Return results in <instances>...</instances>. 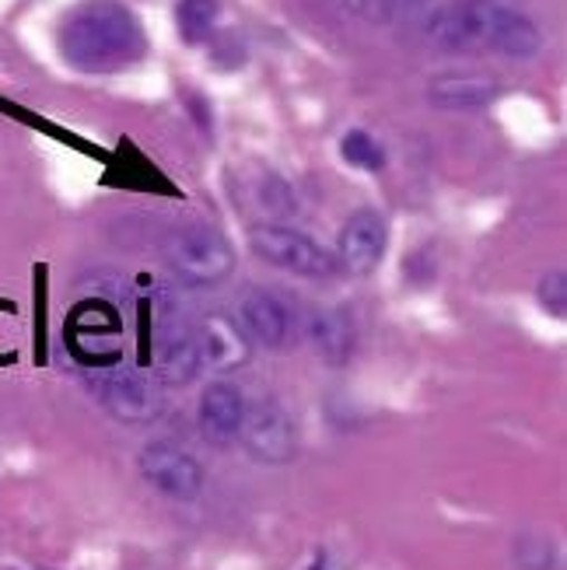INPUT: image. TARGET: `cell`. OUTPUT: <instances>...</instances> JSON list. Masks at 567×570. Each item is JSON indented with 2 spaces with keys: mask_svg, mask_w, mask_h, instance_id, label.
I'll return each mask as SVG.
<instances>
[{
  "mask_svg": "<svg viewBox=\"0 0 567 570\" xmlns=\"http://www.w3.org/2000/svg\"><path fill=\"white\" fill-rule=\"evenodd\" d=\"M57 46L74 70L113 73L147 53V36L123 0H85L60 21Z\"/></svg>",
  "mask_w": 567,
  "mask_h": 570,
  "instance_id": "cell-1",
  "label": "cell"
},
{
  "mask_svg": "<svg viewBox=\"0 0 567 570\" xmlns=\"http://www.w3.org/2000/svg\"><path fill=\"white\" fill-rule=\"evenodd\" d=\"M168 269L186 287H217L235 274L232 242L211 225H179L162 242Z\"/></svg>",
  "mask_w": 567,
  "mask_h": 570,
  "instance_id": "cell-2",
  "label": "cell"
},
{
  "mask_svg": "<svg viewBox=\"0 0 567 570\" xmlns=\"http://www.w3.org/2000/svg\"><path fill=\"white\" fill-rule=\"evenodd\" d=\"M250 249L256 259H263L266 266H277L291 277H309V281H330L340 274L336 256L319 245L312 235L281 225V220H266V225H256L250 232Z\"/></svg>",
  "mask_w": 567,
  "mask_h": 570,
  "instance_id": "cell-3",
  "label": "cell"
},
{
  "mask_svg": "<svg viewBox=\"0 0 567 570\" xmlns=\"http://www.w3.org/2000/svg\"><path fill=\"white\" fill-rule=\"evenodd\" d=\"M238 441L256 462H266V465H284L299 455V428H294L291 413L277 400L245 406Z\"/></svg>",
  "mask_w": 567,
  "mask_h": 570,
  "instance_id": "cell-4",
  "label": "cell"
},
{
  "mask_svg": "<svg viewBox=\"0 0 567 570\" xmlns=\"http://www.w3.org/2000/svg\"><path fill=\"white\" fill-rule=\"evenodd\" d=\"M140 476L172 501H193L204 490V465L176 441H151L137 455Z\"/></svg>",
  "mask_w": 567,
  "mask_h": 570,
  "instance_id": "cell-5",
  "label": "cell"
},
{
  "mask_svg": "<svg viewBox=\"0 0 567 570\" xmlns=\"http://www.w3.org/2000/svg\"><path fill=\"white\" fill-rule=\"evenodd\" d=\"M389 249V225L375 207H358L336 235V263L343 274L368 277L375 274Z\"/></svg>",
  "mask_w": 567,
  "mask_h": 570,
  "instance_id": "cell-6",
  "label": "cell"
},
{
  "mask_svg": "<svg viewBox=\"0 0 567 570\" xmlns=\"http://www.w3.org/2000/svg\"><path fill=\"white\" fill-rule=\"evenodd\" d=\"M98 400L102 406L123 420V424H151L162 416V392L151 379L137 375V371H109L102 367V382H98Z\"/></svg>",
  "mask_w": 567,
  "mask_h": 570,
  "instance_id": "cell-7",
  "label": "cell"
},
{
  "mask_svg": "<svg viewBox=\"0 0 567 570\" xmlns=\"http://www.w3.org/2000/svg\"><path fill=\"white\" fill-rule=\"evenodd\" d=\"M196 346H201L204 367H214V371H235L253 354V340L245 336V330L228 315H207L201 326H196Z\"/></svg>",
  "mask_w": 567,
  "mask_h": 570,
  "instance_id": "cell-8",
  "label": "cell"
},
{
  "mask_svg": "<svg viewBox=\"0 0 567 570\" xmlns=\"http://www.w3.org/2000/svg\"><path fill=\"white\" fill-rule=\"evenodd\" d=\"M539 42L544 39H539V29L529 14L487 4V21H483V46L487 49H498L501 57L529 60L539 53Z\"/></svg>",
  "mask_w": 567,
  "mask_h": 570,
  "instance_id": "cell-9",
  "label": "cell"
},
{
  "mask_svg": "<svg viewBox=\"0 0 567 570\" xmlns=\"http://www.w3.org/2000/svg\"><path fill=\"white\" fill-rule=\"evenodd\" d=\"M245 395L232 382H211L201 395V406H196V420H201V431L214 444H228L238 438L242 416H245Z\"/></svg>",
  "mask_w": 567,
  "mask_h": 570,
  "instance_id": "cell-10",
  "label": "cell"
},
{
  "mask_svg": "<svg viewBox=\"0 0 567 570\" xmlns=\"http://www.w3.org/2000/svg\"><path fill=\"white\" fill-rule=\"evenodd\" d=\"M238 315H242L238 326L245 330V336H250L253 343H260V346H270V351L284 346L287 336H291V312L284 308L281 297H274L270 291H250V294H245Z\"/></svg>",
  "mask_w": 567,
  "mask_h": 570,
  "instance_id": "cell-11",
  "label": "cell"
},
{
  "mask_svg": "<svg viewBox=\"0 0 567 570\" xmlns=\"http://www.w3.org/2000/svg\"><path fill=\"white\" fill-rule=\"evenodd\" d=\"M155 371L165 385H189L204 371L196 333L186 326H165L155 346Z\"/></svg>",
  "mask_w": 567,
  "mask_h": 570,
  "instance_id": "cell-12",
  "label": "cell"
},
{
  "mask_svg": "<svg viewBox=\"0 0 567 570\" xmlns=\"http://www.w3.org/2000/svg\"><path fill=\"white\" fill-rule=\"evenodd\" d=\"M309 340L326 364L343 367L358 351V326L348 308H319L309 318Z\"/></svg>",
  "mask_w": 567,
  "mask_h": 570,
  "instance_id": "cell-13",
  "label": "cell"
},
{
  "mask_svg": "<svg viewBox=\"0 0 567 570\" xmlns=\"http://www.w3.org/2000/svg\"><path fill=\"white\" fill-rule=\"evenodd\" d=\"M428 98L438 109H483L498 98V81L487 78L477 70H452V73H438L428 85Z\"/></svg>",
  "mask_w": 567,
  "mask_h": 570,
  "instance_id": "cell-14",
  "label": "cell"
},
{
  "mask_svg": "<svg viewBox=\"0 0 567 570\" xmlns=\"http://www.w3.org/2000/svg\"><path fill=\"white\" fill-rule=\"evenodd\" d=\"M483 21L487 4H452L431 18V36L449 49H473L483 46Z\"/></svg>",
  "mask_w": 567,
  "mask_h": 570,
  "instance_id": "cell-15",
  "label": "cell"
},
{
  "mask_svg": "<svg viewBox=\"0 0 567 570\" xmlns=\"http://www.w3.org/2000/svg\"><path fill=\"white\" fill-rule=\"evenodd\" d=\"M217 0H179L176 4V24H179V36L183 42L196 46L204 42L214 24H217Z\"/></svg>",
  "mask_w": 567,
  "mask_h": 570,
  "instance_id": "cell-16",
  "label": "cell"
},
{
  "mask_svg": "<svg viewBox=\"0 0 567 570\" xmlns=\"http://www.w3.org/2000/svg\"><path fill=\"white\" fill-rule=\"evenodd\" d=\"M340 155L348 165L364 168V171H382V165H385V147L368 130H348V134H343Z\"/></svg>",
  "mask_w": 567,
  "mask_h": 570,
  "instance_id": "cell-17",
  "label": "cell"
},
{
  "mask_svg": "<svg viewBox=\"0 0 567 570\" xmlns=\"http://www.w3.org/2000/svg\"><path fill=\"white\" fill-rule=\"evenodd\" d=\"M539 305H544L554 318H564L567 312V277L564 269H554L544 281H539Z\"/></svg>",
  "mask_w": 567,
  "mask_h": 570,
  "instance_id": "cell-18",
  "label": "cell"
},
{
  "mask_svg": "<svg viewBox=\"0 0 567 570\" xmlns=\"http://www.w3.org/2000/svg\"><path fill=\"white\" fill-rule=\"evenodd\" d=\"M343 4H348L354 14L368 18V21H389L397 0H343Z\"/></svg>",
  "mask_w": 567,
  "mask_h": 570,
  "instance_id": "cell-19",
  "label": "cell"
},
{
  "mask_svg": "<svg viewBox=\"0 0 567 570\" xmlns=\"http://www.w3.org/2000/svg\"><path fill=\"white\" fill-rule=\"evenodd\" d=\"M309 570H326V563H323V560H319V563H312Z\"/></svg>",
  "mask_w": 567,
  "mask_h": 570,
  "instance_id": "cell-20",
  "label": "cell"
},
{
  "mask_svg": "<svg viewBox=\"0 0 567 570\" xmlns=\"http://www.w3.org/2000/svg\"><path fill=\"white\" fill-rule=\"evenodd\" d=\"M14 570H49V567H14Z\"/></svg>",
  "mask_w": 567,
  "mask_h": 570,
  "instance_id": "cell-21",
  "label": "cell"
},
{
  "mask_svg": "<svg viewBox=\"0 0 567 570\" xmlns=\"http://www.w3.org/2000/svg\"><path fill=\"white\" fill-rule=\"evenodd\" d=\"M410 4H428V0H410Z\"/></svg>",
  "mask_w": 567,
  "mask_h": 570,
  "instance_id": "cell-22",
  "label": "cell"
}]
</instances>
